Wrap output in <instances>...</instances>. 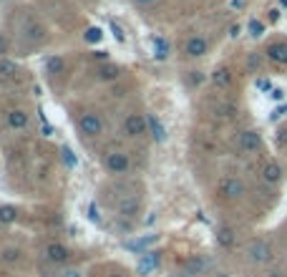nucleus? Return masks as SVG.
<instances>
[{"label": "nucleus", "instance_id": "obj_20", "mask_svg": "<svg viewBox=\"0 0 287 277\" xmlns=\"http://www.w3.org/2000/svg\"><path fill=\"white\" fill-rule=\"evenodd\" d=\"M152 46H154V56H157L159 61H164V58L169 56V43H167L162 36H157V38L152 41Z\"/></svg>", "mask_w": 287, "mask_h": 277}, {"label": "nucleus", "instance_id": "obj_37", "mask_svg": "<svg viewBox=\"0 0 287 277\" xmlns=\"http://www.w3.org/2000/svg\"><path fill=\"white\" fill-rule=\"evenodd\" d=\"M217 111H219V116H229V111H232V106H219Z\"/></svg>", "mask_w": 287, "mask_h": 277}, {"label": "nucleus", "instance_id": "obj_24", "mask_svg": "<svg viewBox=\"0 0 287 277\" xmlns=\"http://www.w3.org/2000/svg\"><path fill=\"white\" fill-rule=\"evenodd\" d=\"M98 78L101 81H113V78H118V68L116 66H103V68H98Z\"/></svg>", "mask_w": 287, "mask_h": 277}, {"label": "nucleus", "instance_id": "obj_19", "mask_svg": "<svg viewBox=\"0 0 287 277\" xmlns=\"http://www.w3.org/2000/svg\"><path fill=\"white\" fill-rule=\"evenodd\" d=\"M26 38L33 41V43H36V41H43V38H46L43 26H38V23H28V26H26Z\"/></svg>", "mask_w": 287, "mask_h": 277}, {"label": "nucleus", "instance_id": "obj_11", "mask_svg": "<svg viewBox=\"0 0 287 277\" xmlns=\"http://www.w3.org/2000/svg\"><path fill=\"white\" fill-rule=\"evenodd\" d=\"M147 119H149V136H152V141L164 144V141H167V129H164L162 119H159L157 114H149Z\"/></svg>", "mask_w": 287, "mask_h": 277}, {"label": "nucleus", "instance_id": "obj_3", "mask_svg": "<svg viewBox=\"0 0 287 277\" xmlns=\"http://www.w3.org/2000/svg\"><path fill=\"white\" fill-rule=\"evenodd\" d=\"M247 257H249V262H254V264H267V262L272 259V247H269V242H267V239H252V242L247 244Z\"/></svg>", "mask_w": 287, "mask_h": 277}, {"label": "nucleus", "instance_id": "obj_10", "mask_svg": "<svg viewBox=\"0 0 287 277\" xmlns=\"http://www.w3.org/2000/svg\"><path fill=\"white\" fill-rule=\"evenodd\" d=\"M46 257H48V262H53V264H63V262L71 257V252H68L66 244H61V242H51V244L46 247Z\"/></svg>", "mask_w": 287, "mask_h": 277}, {"label": "nucleus", "instance_id": "obj_9", "mask_svg": "<svg viewBox=\"0 0 287 277\" xmlns=\"http://www.w3.org/2000/svg\"><path fill=\"white\" fill-rule=\"evenodd\" d=\"M259 146H262V136H259L254 129H247V131L239 134V149H242V151L252 154V151H257Z\"/></svg>", "mask_w": 287, "mask_h": 277}, {"label": "nucleus", "instance_id": "obj_17", "mask_svg": "<svg viewBox=\"0 0 287 277\" xmlns=\"http://www.w3.org/2000/svg\"><path fill=\"white\" fill-rule=\"evenodd\" d=\"M152 242H157V237H154V234H149V237H141V239H133V242H128L126 247H128L131 252H138V254H144V249H147Z\"/></svg>", "mask_w": 287, "mask_h": 277}, {"label": "nucleus", "instance_id": "obj_8", "mask_svg": "<svg viewBox=\"0 0 287 277\" xmlns=\"http://www.w3.org/2000/svg\"><path fill=\"white\" fill-rule=\"evenodd\" d=\"M207 48H209V43H207L204 36H192V38L184 43V53H187L189 58H199V56H204Z\"/></svg>", "mask_w": 287, "mask_h": 277}, {"label": "nucleus", "instance_id": "obj_30", "mask_svg": "<svg viewBox=\"0 0 287 277\" xmlns=\"http://www.w3.org/2000/svg\"><path fill=\"white\" fill-rule=\"evenodd\" d=\"M254 86H257L259 91H267V94L272 91V81H269V78H257V81H254Z\"/></svg>", "mask_w": 287, "mask_h": 277}, {"label": "nucleus", "instance_id": "obj_23", "mask_svg": "<svg viewBox=\"0 0 287 277\" xmlns=\"http://www.w3.org/2000/svg\"><path fill=\"white\" fill-rule=\"evenodd\" d=\"M61 159H63V164H66L68 169H76V166H78V159H76V154H73L68 146L61 149Z\"/></svg>", "mask_w": 287, "mask_h": 277}, {"label": "nucleus", "instance_id": "obj_6", "mask_svg": "<svg viewBox=\"0 0 287 277\" xmlns=\"http://www.w3.org/2000/svg\"><path fill=\"white\" fill-rule=\"evenodd\" d=\"M219 194H222L224 199L234 202V199H239V197L244 194V184H242L237 176H227V179L219 181Z\"/></svg>", "mask_w": 287, "mask_h": 277}, {"label": "nucleus", "instance_id": "obj_35", "mask_svg": "<svg viewBox=\"0 0 287 277\" xmlns=\"http://www.w3.org/2000/svg\"><path fill=\"white\" fill-rule=\"evenodd\" d=\"M111 31H113V36L118 38V41H123L126 36H123V31H121V26H116V23H111Z\"/></svg>", "mask_w": 287, "mask_h": 277}, {"label": "nucleus", "instance_id": "obj_29", "mask_svg": "<svg viewBox=\"0 0 287 277\" xmlns=\"http://www.w3.org/2000/svg\"><path fill=\"white\" fill-rule=\"evenodd\" d=\"M88 219H91L93 224H101V212H98L96 204H88Z\"/></svg>", "mask_w": 287, "mask_h": 277}, {"label": "nucleus", "instance_id": "obj_12", "mask_svg": "<svg viewBox=\"0 0 287 277\" xmlns=\"http://www.w3.org/2000/svg\"><path fill=\"white\" fill-rule=\"evenodd\" d=\"M8 126H11L13 131H23V129L28 126V114H26L23 109L8 111Z\"/></svg>", "mask_w": 287, "mask_h": 277}, {"label": "nucleus", "instance_id": "obj_39", "mask_svg": "<svg viewBox=\"0 0 287 277\" xmlns=\"http://www.w3.org/2000/svg\"><path fill=\"white\" fill-rule=\"evenodd\" d=\"M229 36L237 38V36H239V26H232V28H229Z\"/></svg>", "mask_w": 287, "mask_h": 277}, {"label": "nucleus", "instance_id": "obj_40", "mask_svg": "<svg viewBox=\"0 0 287 277\" xmlns=\"http://www.w3.org/2000/svg\"><path fill=\"white\" fill-rule=\"evenodd\" d=\"M264 277H284V274H282V272H277V269H272V272H267Z\"/></svg>", "mask_w": 287, "mask_h": 277}, {"label": "nucleus", "instance_id": "obj_38", "mask_svg": "<svg viewBox=\"0 0 287 277\" xmlns=\"http://www.w3.org/2000/svg\"><path fill=\"white\" fill-rule=\"evenodd\" d=\"M202 81H204L202 73H192V83H202Z\"/></svg>", "mask_w": 287, "mask_h": 277}, {"label": "nucleus", "instance_id": "obj_34", "mask_svg": "<svg viewBox=\"0 0 287 277\" xmlns=\"http://www.w3.org/2000/svg\"><path fill=\"white\" fill-rule=\"evenodd\" d=\"M58 277H83V274H81V269H63Z\"/></svg>", "mask_w": 287, "mask_h": 277}, {"label": "nucleus", "instance_id": "obj_22", "mask_svg": "<svg viewBox=\"0 0 287 277\" xmlns=\"http://www.w3.org/2000/svg\"><path fill=\"white\" fill-rule=\"evenodd\" d=\"M16 73H18V66H16V61L0 58V76H3V78H11V76H16Z\"/></svg>", "mask_w": 287, "mask_h": 277}, {"label": "nucleus", "instance_id": "obj_1", "mask_svg": "<svg viewBox=\"0 0 287 277\" xmlns=\"http://www.w3.org/2000/svg\"><path fill=\"white\" fill-rule=\"evenodd\" d=\"M113 207H116L118 217H123V219H133V217L138 214L141 197H138V194H133V187H126V194H121V197H118V202H113Z\"/></svg>", "mask_w": 287, "mask_h": 277}, {"label": "nucleus", "instance_id": "obj_41", "mask_svg": "<svg viewBox=\"0 0 287 277\" xmlns=\"http://www.w3.org/2000/svg\"><path fill=\"white\" fill-rule=\"evenodd\" d=\"M111 277H126V274H111Z\"/></svg>", "mask_w": 287, "mask_h": 277}, {"label": "nucleus", "instance_id": "obj_21", "mask_svg": "<svg viewBox=\"0 0 287 277\" xmlns=\"http://www.w3.org/2000/svg\"><path fill=\"white\" fill-rule=\"evenodd\" d=\"M217 244H219V247H227V249H229V247L234 244V232H232L229 227H222V229L217 232Z\"/></svg>", "mask_w": 287, "mask_h": 277}, {"label": "nucleus", "instance_id": "obj_15", "mask_svg": "<svg viewBox=\"0 0 287 277\" xmlns=\"http://www.w3.org/2000/svg\"><path fill=\"white\" fill-rule=\"evenodd\" d=\"M212 81H214L217 88H227V86L232 83V73H229L227 68H217V71L212 73Z\"/></svg>", "mask_w": 287, "mask_h": 277}, {"label": "nucleus", "instance_id": "obj_2", "mask_svg": "<svg viewBox=\"0 0 287 277\" xmlns=\"http://www.w3.org/2000/svg\"><path fill=\"white\" fill-rule=\"evenodd\" d=\"M123 134L128 139H138L144 134H149V119L144 114H128L123 121Z\"/></svg>", "mask_w": 287, "mask_h": 277}, {"label": "nucleus", "instance_id": "obj_16", "mask_svg": "<svg viewBox=\"0 0 287 277\" xmlns=\"http://www.w3.org/2000/svg\"><path fill=\"white\" fill-rule=\"evenodd\" d=\"M0 259H3L6 264H18V262L23 259V252H21L18 247H8V249L0 252Z\"/></svg>", "mask_w": 287, "mask_h": 277}, {"label": "nucleus", "instance_id": "obj_27", "mask_svg": "<svg viewBox=\"0 0 287 277\" xmlns=\"http://www.w3.org/2000/svg\"><path fill=\"white\" fill-rule=\"evenodd\" d=\"M46 66H48V73H61L63 71V58H58V56L56 58H48Z\"/></svg>", "mask_w": 287, "mask_h": 277}, {"label": "nucleus", "instance_id": "obj_13", "mask_svg": "<svg viewBox=\"0 0 287 277\" xmlns=\"http://www.w3.org/2000/svg\"><path fill=\"white\" fill-rule=\"evenodd\" d=\"M262 179H264L267 184H277V181L282 179V166H279L277 161H267V164L262 166Z\"/></svg>", "mask_w": 287, "mask_h": 277}, {"label": "nucleus", "instance_id": "obj_42", "mask_svg": "<svg viewBox=\"0 0 287 277\" xmlns=\"http://www.w3.org/2000/svg\"><path fill=\"white\" fill-rule=\"evenodd\" d=\"M279 3H282V6H287V0H279Z\"/></svg>", "mask_w": 287, "mask_h": 277}, {"label": "nucleus", "instance_id": "obj_32", "mask_svg": "<svg viewBox=\"0 0 287 277\" xmlns=\"http://www.w3.org/2000/svg\"><path fill=\"white\" fill-rule=\"evenodd\" d=\"M279 116H287V104H284V106H277V109L272 111V121H277Z\"/></svg>", "mask_w": 287, "mask_h": 277}, {"label": "nucleus", "instance_id": "obj_7", "mask_svg": "<svg viewBox=\"0 0 287 277\" xmlns=\"http://www.w3.org/2000/svg\"><path fill=\"white\" fill-rule=\"evenodd\" d=\"M159 262H162V254L154 252V249H147L138 257V262H136V272L138 274H149V272H154L159 267Z\"/></svg>", "mask_w": 287, "mask_h": 277}, {"label": "nucleus", "instance_id": "obj_25", "mask_svg": "<svg viewBox=\"0 0 287 277\" xmlns=\"http://www.w3.org/2000/svg\"><path fill=\"white\" fill-rule=\"evenodd\" d=\"M202 269H204V259H197V257H194V259H189V264H187L184 272H187V274H199Z\"/></svg>", "mask_w": 287, "mask_h": 277}, {"label": "nucleus", "instance_id": "obj_5", "mask_svg": "<svg viewBox=\"0 0 287 277\" xmlns=\"http://www.w3.org/2000/svg\"><path fill=\"white\" fill-rule=\"evenodd\" d=\"M103 166L108 174H126L131 169V159L123 151H108L103 156Z\"/></svg>", "mask_w": 287, "mask_h": 277}, {"label": "nucleus", "instance_id": "obj_28", "mask_svg": "<svg viewBox=\"0 0 287 277\" xmlns=\"http://www.w3.org/2000/svg\"><path fill=\"white\" fill-rule=\"evenodd\" d=\"M249 33H252L254 38H259V36L264 33V23H262V21H249Z\"/></svg>", "mask_w": 287, "mask_h": 277}, {"label": "nucleus", "instance_id": "obj_14", "mask_svg": "<svg viewBox=\"0 0 287 277\" xmlns=\"http://www.w3.org/2000/svg\"><path fill=\"white\" fill-rule=\"evenodd\" d=\"M267 58L274 63H287V43H272L267 48Z\"/></svg>", "mask_w": 287, "mask_h": 277}, {"label": "nucleus", "instance_id": "obj_36", "mask_svg": "<svg viewBox=\"0 0 287 277\" xmlns=\"http://www.w3.org/2000/svg\"><path fill=\"white\" fill-rule=\"evenodd\" d=\"M133 3H136V6H141V8H149V6H154V3H157V0H133Z\"/></svg>", "mask_w": 287, "mask_h": 277}, {"label": "nucleus", "instance_id": "obj_31", "mask_svg": "<svg viewBox=\"0 0 287 277\" xmlns=\"http://www.w3.org/2000/svg\"><path fill=\"white\" fill-rule=\"evenodd\" d=\"M8 48H11V43H8V38L0 33V58H3L6 53H8Z\"/></svg>", "mask_w": 287, "mask_h": 277}, {"label": "nucleus", "instance_id": "obj_18", "mask_svg": "<svg viewBox=\"0 0 287 277\" xmlns=\"http://www.w3.org/2000/svg\"><path fill=\"white\" fill-rule=\"evenodd\" d=\"M18 219V209L11 207V204H3L0 207V224H13Z\"/></svg>", "mask_w": 287, "mask_h": 277}, {"label": "nucleus", "instance_id": "obj_4", "mask_svg": "<svg viewBox=\"0 0 287 277\" xmlns=\"http://www.w3.org/2000/svg\"><path fill=\"white\" fill-rule=\"evenodd\" d=\"M78 129H81L83 136H98V134L103 131V119H101V114H96V111H86V114H81V119H78Z\"/></svg>", "mask_w": 287, "mask_h": 277}, {"label": "nucleus", "instance_id": "obj_26", "mask_svg": "<svg viewBox=\"0 0 287 277\" xmlns=\"http://www.w3.org/2000/svg\"><path fill=\"white\" fill-rule=\"evenodd\" d=\"M83 38H86V43H98L103 38V33H101V28H88Z\"/></svg>", "mask_w": 287, "mask_h": 277}, {"label": "nucleus", "instance_id": "obj_33", "mask_svg": "<svg viewBox=\"0 0 287 277\" xmlns=\"http://www.w3.org/2000/svg\"><path fill=\"white\" fill-rule=\"evenodd\" d=\"M269 96H272V101H282L284 99V88H272Z\"/></svg>", "mask_w": 287, "mask_h": 277}]
</instances>
